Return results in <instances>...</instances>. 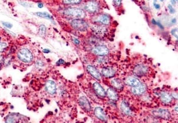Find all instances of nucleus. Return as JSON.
I'll use <instances>...</instances> for the list:
<instances>
[{"mask_svg": "<svg viewBox=\"0 0 178 123\" xmlns=\"http://www.w3.org/2000/svg\"><path fill=\"white\" fill-rule=\"evenodd\" d=\"M63 13L66 16L75 19H83L85 16V12L84 10L76 7L66 8Z\"/></svg>", "mask_w": 178, "mask_h": 123, "instance_id": "nucleus-1", "label": "nucleus"}, {"mask_svg": "<svg viewBox=\"0 0 178 123\" xmlns=\"http://www.w3.org/2000/svg\"><path fill=\"white\" fill-rule=\"evenodd\" d=\"M17 56L19 60L24 63H30L34 59V56L31 51L25 48H22L18 51Z\"/></svg>", "mask_w": 178, "mask_h": 123, "instance_id": "nucleus-2", "label": "nucleus"}, {"mask_svg": "<svg viewBox=\"0 0 178 123\" xmlns=\"http://www.w3.org/2000/svg\"><path fill=\"white\" fill-rule=\"evenodd\" d=\"M71 25L74 29L81 32L87 31L89 27L88 23L82 19L72 20L71 22Z\"/></svg>", "mask_w": 178, "mask_h": 123, "instance_id": "nucleus-3", "label": "nucleus"}, {"mask_svg": "<svg viewBox=\"0 0 178 123\" xmlns=\"http://www.w3.org/2000/svg\"><path fill=\"white\" fill-rule=\"evenodd\" d=\"M84 8L87 12L91 14H96L100 9L99 3L95 0H90L86 2Z\"/></svg>", "mask_w": 178, "mask_h": 123, "instance_id": "nucleus-4", "label": "nucleus"}, {"mask_svg": "<svg viewBox=\"0 0 178 123\" xmlns=\"http://www.w3.org/2000/svg\"><path fill=\"white\" fill-rule=\"evenodd\" d=\"M91 53L99 56H105L108 55L110 50L104 45H96L91 49Z\"/></svg>", "mask_w": 178, "mask_h": 123, "instance_id": "nucleus-5", "label": "nucleus"}, {"mask_svg": "<svg viewBox=\"0 0 178 123\" xmlns=\"http://www.w3.org/2000/svg\"><path fill=\"white\" fill-rule=\"evenodd\" d=\"M93 21L102 25H108L111 23V17L107 14H99L93 18Z\"/></svg>", "mask_w": 178, "mask_h": 123, "instance_id": "nucleus-6", "label": "nucleus"}, {"mask_svg": "<svg viewBox=\"0 0 178 123\" xmlns=\"http://www.w3.org/2000/svg\"><path fill=\"white\" fill-rule=\"evenodd\" d=\"M153 115L157 118L164 119V120H169L171 118V114L170 112L166 109L159 108L155 109L152 112Z\"/></svg>", "mask_w": 178, "mask_h": 123, "instance_id": "nucleus-7", "label": "nucleus"}, {"mask_svg": "<svg viewBox=\"0 0 178 123\" xmlns=\"http://www.w3.org/2000/svg\"><path fill=\"white\" fill-rule=\"evenodd\" d=\"M149 71L147 66L139 64L136 66L133 69V73L136 77H141L146 75Z\"/></svg>", "mask_w": 178, "mask_h": 123, "instance_id": "nucleus-8", "label": "nucleus"}, {"mask_svg": "<svg viewBox=\"0 0 178 123\" xmlns=\"http://www.w3.org/2000/svg\"><path fill=\"white\" fill-rule=\"evenodd\" d=\"M146 89H147L146 85L144 83H141L138 85L133 87L131 89V92L136 96H140L146 92Z\"/></svg>", "mask_w": 178, "mask_h": 123, "instance_id": "nucleus-9", "label": "nucleus"}, {"mask_svg": "<svg viewBox=\"0 0 178 123\" xmlns=\"http://www.w3.org/2000/svg\"><path fill=\"white\" fill-rule=\"evenodd\" d=\"M79 104L82 108L85 111L89 112L92 110V107L89 100L85 96H81L79 99Z\"/></svg>", "mask_w": 178, "mask_h": 123, "instance_id": "nucleus-10", "label": "nucleus"}, {"mask_svg": "<svg viewBox=\"0 0 178 123\" xmlns=\"http://www.w3.org/2000/svg\"><path fill=\"white\" fill-rule=\"evenodd\" d=\"M87 70L88 72V73L92 76V77L95 78L97 80H100L101 78V74L99 72V71L94 66L92 65L87 66Z\"/></svg>", "mask_w": 178, "mask_h": 123, "instance_id": "nucleus-11", "label": "nucleus"}, {"mask_svg": "<svg viewBox=\"0 0 178 123\" xmlns=\"http://www.w3.org/2000/svg\"><path fill=\"white\" fill-rule=\"evenodd\" d=\"M92 30L96 34L99 35H105L107 32V29L104 25L100 24H94L92 26Z\"/></svg>", "mask_w": 178, "mask_h": 123, "instance_id": "nucleus-12", "label": "nucleus"}, {"mask_svg": "<svg viewBox=\"0 0 178 123\" xmlns=\"http://www.w3.org/2000/svg\"><path fill=\"white\" fill-rule=\"evenodd\" d=\"M93 87L94 92L98 96L101 97H106V92L105 91L104 89L102 87V86L99 83L95 82L93 84Z\"/></svg>", "mask_w": 178, "mask_h": 123, "instance_id": "nucleus-13", "label": "nucleus"}, {"mask_svg": "<svg viewBox=\"0 0 178 123\" xmlns=\"http://www.w3.org/2000/svg\"><path fill=\"white\" fill-rule=\"evenodd\" d=\"M45 89L48 93L51 95H54L57 92L56 84L53 81H47L45 86Z\"/></svg>", "mask_w": 178, "mask_h": 123, "instance_id": "nucleus-14", "label": "nucleus"}, {"mask_svg": "<svg viewBox=\"0 0 178 123\" xmlns=\"http://www.w3.org/2000/svg\"><path fill=\"white\" fill-rule=\"evenodd\" d=\"M116 73V71L111 67H105L101 70V74L106 78H112L114 77Z\"/></svg>", "mask_w": 178, "mask_h": 123, "instance_id": "nucleus-15", "label": "nucleus"}, {"mask_svg": "<svg viewBox=\"0 0 178 123\" xmlns=\"http://www.w3.org/2000/svg\"><path fill=\"white\" fill-rule=\"evenodd\" d=\"M94 114L98 119L103 122H107L108 118L101 108L99 107L95 108L94 109Z\"/></svg>", "mask_w": 178, "mask_h": 123, "instance_id": "nucleus-16", "label": "nucleus"}, {"mask_svg": "<svg viewBox=\"0 0 178 123\" xmlns=\"http://www.w3.org/2000/svg\"><path fill=\"white\" fill-rule=\"evenodd\" d=\"M120 108L121 111L124 114L128 116H132L133 115V112L131 108L129 106L128 103L126 101H122L120 104Z\"/></svg>", "mask_w": 178, "mask_h": 123, "instance_id": "nucleus-17", "label": "nucleus"}, {"mask_svg": "<svg viewBox=\"0 0 178 123\" xmlns=\"http://www.w3.org/2000/svg\"><path fill=\"white\" fill-rule=\"evenodd\" d=\"M125 83L130 87H134L140 84L141 83V82L136 77L129 76L126 79Z\"/></svg>", "mask_w": 178, "mask_h": 123, "instance_id": "nucleus-18", "label": "nucleus"}, {"mask_svg": "<svg viewBox=\"0 0 178 123\" xmlns=\"http://www.w3.org/2000/svg\"><path fill=\"white\" fill-rule=\"evenodd\" d=\"M106 95L108 99L112 101H117L119 99V96L117 92L113 88H108L106 92Z\"/></svg>", "mask_w": 178, "mask_h": 123, "instance_id": "nucleus-19", "label": "nucleus"}, {"mask_svg": "<svg viewBox=\"0 0 178 123\" xmlns=\"http://www.w3.org/2000/svg\"><path fill=\"white\" fill-rule=\"evenodd\" d=\"M22 115L18 114H11L8 115L6 120V122L7 123H16L20 122V120L22 119L21 117Z\"/></svg>", "mask_w": 178, "mask_h": 123, "instance_id": "nucleus-20", "label": "nucleus"}, {"mask_svg": "<svg viewBox=\"0 0 178 123\" xmlns=\"http://www.w3.org/2000/svg\"><path fill=\"white\" fill-rule=\"evenodd\" d=\"M160 99L162 102L164 104H169L172 101V97L168 92H162L160 94Z\"/></svg>", "mask_w": 178, "mask_h": 123, "instance_id": "nucleus-21", "label": "nucleus"}, {"mask_svg": "<svg viewBox=\"0 0 178 123\" xmlns=\"http://www.w3.org/2000/svg\"><path fill=\"white\" fill-rule=\"evenodd\" d=\"M111 85L113 87V88H114L117 90H122L124 87V85L122 81H121L119 79H112L111 82Z\"/></svg>", "mask_w": 178, "mask_h": 123, "instance_id": "nucleus-22", "label": "nucleus"}, {"mask_svg": "<svg viewBox=\"0 0 178 123\" xmlns=\"http://www.w3.org/2000/svg\"><path fill=\"white\" fill-rule=\"evenodd\" d=\"M82 0H62V4L65 5H75L80 4Z\"/></svg>", "mask_w": 178, "mask_h": 123, "instance_id": "nucleus-23", "label": "nucleus"}, {"mask_svg": "<svg viewBox=\"0 0 178 123\" xmlns=\"http://www.w3.org/2000/svg\"><path fill=\"white\" fill-rule=\"evenodd\" d=\"M36 14L38 16L41 17L43 18H45L47 19L50 20H53V17L50 16V14L46 13V12H37L36 13Z\"/></svg>", "mask_w": 178, "mask_h": 123, "instance_id": "nucleus-24", "label": "nucleus"}, {"mask_svg": "<svg viewBox=\"0 0 178 123\" xmlns=\"http://www.w3.org/2000/svg\"><path fill=\"white\" fill-rule=\"evenodd\" d=\"M46 33V27L44 25H41L39 27V34L41 36H44Z\"/></svg>", "mask_w": 178, "mask_h": 123, "instance_id": "nucleus-25", "label": "nucleus"}, {"mask_svg": "<svg viewBox=\"0 0 178 123\" xmlns=\"http://www.w3.org/2000/svg\"><path fill=\"white\" fill-rule=\"evenodd\" d=\"M107 61H108L107 60V58H105V57H103V56H100V57L97 58V60H96L97 63H98L99 64H102L106 63Z\"/></svg>", "mask_w": 178, "mask_h": 123, "instance_id": "nucleus-26", "label": "nucleus"}, {"mask_svg": "<svg viewBox=\"0 0 178 123\" xmlns=\"http://www.w3.org/2000/svg\"><path fill=\"white\" fill-rule=\"evenodd\" d=\"M44 65V64L43 61H42V60H37L36 62V67H37L38 69H40V68H42L43 67Z\"/></svg>", "mask_w": 178, "mask_h": 123, "instance_id": "nucleus-27", "label": "nucleus"}, {"mask_svg": "<svg viewBox=\"0 0 178 123\" xmlns=\"http://www.w3.org/2000/svg\"><path fill=\"white\" fill-rule=\"evenodd\" d=\"M8 46V45L6 43L0 42V51H2L5 50Z\"/></svg>", "mask_w": 178, "mask_h": 123, "instance_id": "nucleus-28", "label": "nucleus"}, {"mask_svg": "<svg viewBox=\"0 0 178 123\" xmlns=\"http://www.w3.org/2000/svg\"><path fill=\"white\" fill-rule=\"evenodd\" d=\"M122 0H113V4L116 7H119L122 4Z\"/></svg>", "mask_w": 178, "mask_h": 123, "instance_id": "nucleus-29", "label": "nucleus"}, {"mask_svg": "<svg viewBox=\"0 0 178 123\" xmlns=\"http://www.w3.org/2000/svg\"><path fill=\"white\" fill-rule=\"evenodd\" d=\"M168 9H169V11L170 14H174V13L176 12L175 9L173 7V6H172L171 4H168Z\"/></svg>", "mask_w": 178, "mask_h": 123, "instance_id": "nucleus-30", "label": "nucleus"}, {"mask_svg": "<svg viewBox=\"0 0 178 123\" xmlns=\"http://www.w3.org/2000/svg\"><path fill=\"white\" fill-rule=\"evenodd\" d=\"M177 32H178V29H174L173 30H171V34L173 36H174L175 37H176L177 39H178V35H177Z\"/></svg>", "mask_w": 178, "mask_h": 123, "instance_id": "nucleus-31", "label": "nucleus"}, {"mask_svg": "<svg viewBox=\"0 0 178 123\" xmlns=\"http://www.w3.org/2000/svg\"><path fill=\"white\" fill-rule=\"evenodd\" d=\"M72 39V41L76 45H79L80 44V41L78 39L75 38V37H73Z\"/></svg>", "mask_w": 178, "mask_h": 123, "instance_id": "nucleus-32", "label": "nucleus"}, {"mask_svg": "<svg viewBox=\"0 0 178 123\" xmlns=\"http://www.w3.org/2000/svg\"><path fill=\"white\" fill-rule=\"evenodd\" d=\"M3 24H4V26H6V27H7V28H9V29L12 28V26H13L11 24L9 23H4V22Z\"/></svg>", "mask_w": 178, "mask_h": 123, "instance_id": "nucleus-33", "label": "nucleus"}, {"mask_svg": "<svg viewBox=\"0 0 178 123\" xmlns=\"http://www.w3.org/2000/svg\"><path fill=\"white\" fill-rule=\"evenodd\" d=\"M64 63H65L64 60H63L62 59H60L57 62V65L58 66H60L61 65H63Z\"/></svg>", "mask_w": 178, "mask_h": 123, "instance_id": "nucleus-34", "label": "nucleus"}, {"mask_svg": "<svg viewBox=\"0 0 178 123\" xmlns=\"http://www.w3.org/2000/svg\"><path fill=\"white\" fill-rule=\"evenodd\" d=\"M172 98H174L175 99H178V94L176 92H172V94H170Z\"/></svg>", "mask_w": 178, "mask_h": 123, "instance_id": "nucleus-35", "label": "nucleus"}, {"mask_svg": "<svg viewBox=\"0 0 178 123\" xmlns=\"http://www.w3.org/2000/svg\"><path fill=\"white\" fill-rule=\"evenodd\" d=\"M4 62V58L2 55H0V67L2 66Z\"/></svg>", "mask_w": 178, "mask_h": 123, "instance_id": "nucleus-36", "label": "nucleus"}, {"mask_svg": "<svg viewBox=\"0 0 178 123\" xmlns=\"http://www.w3.org/2000/svg\"><path fill=\"white\" fill-rule=\"evenodd\" d=\"M156 25H157L158 26V27H159L160 29H162V30L164 29V27H163L162 24L160 22H159V21H156Z\"/></svg>", "mask_w": 178, "mask_h": 123, "instance_id": "nucleus-37", "label": "nucleus"}, {"mask_svg": "<svg viewBox=\"0 0 178 123\" xmlns=\"http://www.w3.org/2000/svg\"><path fill=\"white\" fill-rule=\"evenodd\" d=\"M154 6L155 8H156V9H157V10H159V9L161 8V6H160V5L159 4H156V3H154Z\"/></svg>", "mask_w": 178, "mask_h": 123, "instance_id": "nucleus-38", "label": "nucleus"}, {"mask_svg": "<svg viewBox=\"0 0 178 123\" xmlns=\"http://www.w3.org/2000/svg\"><path fill=\"white\" fill-rule=\"evenodd\" d=\"M43 52L44 53H46L47 54V53H49L50 52V50L48 49H44L43 50Z\"/></svg>", "mask_w": 178, "mask_h": 123, "instance_id": "nucleus-39", "label": "nucleus"}, {"mask_svg": "<svg viewBox=\"0 0 178 123\" xmlns=\"http://www.w3.org/2000/svg\"><path fill=\"white\" fill-rule=\"evenodd\" d=\"M170 2L172 5H174V6H175L177 4V2L175 0H170Z\"/></svg>", "mask_w": 178, "mask_h": 123, "instance_id": "nucleus-40", "label": "nucleus"}, {"mask_svg": "<svg viewBox=\"0 0 178 123\" xmlns=\"http://www.w3.org/2000/svg\"><path fill=\"white\" fill-rule=\"evenodd\" d=\"M152 24H154V25H156V21L154 19H152Z\"/></svg>", "mask_w": 178, "mask_h": 123, "instance_id": "nucleus-41", "label": "nucleus"}, {"mask_svg": "<svg viewBox=\"0 0 178 123\" xmlns=\"http://www.w3.org/2000/svg\"><path fill=\"white\" fill-rule=\"evenodd\" d=\"M176 21H177V20H176L175 18H174V19H173L172 20V23H176Z\"/></svg>", "mask_w": 178, "mask_h": 123, "instance_id": "nucleus-42", "label": "nucleus"}, {"mask_svg": "<svg viewBox=\"0 0 178 123\" xmlns=\"http://www.w3.org/2000/svg\"><path fill=\"white\" fill-rule=\"evenodd\" d=\"M38 7H39V8H42L43 7V5L42 4H38Z\"/></svg>", "mask_w": 178, "mask_h": 123, "instance_id": "nucleus-43", "label": "nucleus"}, {"mask_svg": "<svg viewBox=\"0 0 178 123\" xmlns=\"http://www.w3.org/2000/svg\"><path fill=\"white\" fill-rule=\"evenodd\" d=\"M175 109V111L178 112V106H177V107H176V108H175V109Z\"/></svg>", "mask_w": 178, "mask_h": 123, "instance_id": "nucleus-44", "label": "nucleus"}, {"mask_svg": "<svg viewBox=\"0 0 178 123\" xmlns=\"http://www.w3.org/2000/svg\"><path fill=\"white\" fill-rule=\"evenodd\" d=\"M157 0H154V3H156V2H157Z\"/></svg>", "mask_w": 178, "mask_h": 123, "instance_id": "nucleus-45", "label": "nucleus"}, {"mask_svg": "<svg viewBox=\"0 0 178 123\" xmlns=\"http://www.w3.org/2000/svg\"><path fill=\"white\" fill-rule=\"evenodd\" d=\"M161 2H163L164 1V0H159Z\"/></svg>", "mask_w": 178, "mask_h": 123, "instance_id": "nucleus-46", "label": "nucleus"}, {"mask_svg": "<svg viewBox=\"0 0 178 123\" xmlns=\"http://www.w3.org/2000/svg\"><path fill=\"white\" fill-rule=\"evenodd\" d=\"M176 1V2H178V0H175Z\"/></svg>", "mask_w": 178, "mask_h": 123, "instance_id": "nucleus-47", "label": "nucleus"}]
</instances>
